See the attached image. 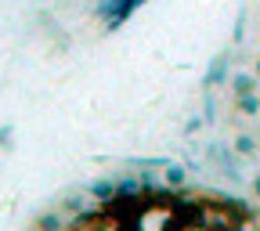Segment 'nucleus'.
<instances>
[{
	"mask_svg": "<svg viewBox=\"0 0 260 231\" xmlns=\"http://www.w3.org/2000/svg\"><path fill=\"white\" fill-rule=\"evenodd\" d=\"M220 83H228V51L217 54V58L210 61V69L203 73V90H213V87H220Z\"/></svg>",
	"mask_w": 260,
	"mask_h": 231,
	"instance_id": "nucleus-1",
	"label": "nucleus"
},
{
	"mask_svg": "<svg viewBox=\"0 0 260 231\" xmlns=\"http://www.w3.org/2000/svg\"><path fill=\"white\" fill-rule=\"evenodd\" d=\"M141 4H145V0H123V8H119V11H112V15L105 18V25H109V29H119L130 15H134V11L141 8Z\"/></svg>",
	"mask_w": 260,
	"mask_h": 231,
	"instance_id": "nucleus-2",
	"label": "nucleus"
},
{
	"mask_svg": "<svg viewBox=\"0 0 260 231\" xmlns=\"http://www.w3.org/2000/svg\"><path fill=\"white\" fill-rule=\"evenodd\" d=\"M256 83H260L256 73H235V76H232V90H235V97H239V94H253Z\"/></svg>",
	"mask_w": 260,
	"mask_h": 231,
	"instance_id": "nucleus-3",
	"label": "nucleus"
},
{
	"mask_svg": "<svg viewBox=\"0 0 260 231\" xmlns=\"http://www.w3.org/2000/svg\"><path fill=\"white\" fill-rule=\"evenodd\" d=\"M235 109H239L246 119L260 116V94H256V90H253V94H239V97H235Z\"/></svg>",
	"mask_w": 260,
	"mask_h": 231,
	"instance_id": "nucleus-4",
	"label": "nucleus"
},
{
	"mask_svg": "<svg viewBox=\"0 0 260 231\" xmlns=\"http://www.w3.org/2000/svg\"><path fill=\"white\" fill-rule=\"evenodd\" d=\"M162 177H167L170 188H181V184L188 181V170L181 167V162H162Z\"/></svg>",
	"mask_w": 260,
	"mask_h": 231,
	"instance_id": "nucleus-5",
	"label": "nucleus"
},
{
	"mask_svg": "<svg viewBox=\"0 0 260 231\" xmlns=\"http://www.w3.org/2000/svg\"><path fill=\"white\" fill-rule=\"evenodd\" d=\"M94 199H116V191H119V184L116 181H94L90 188H87Z\"/></svg>",
	"mask_w": 260,
	"mask_h": 231,
	"instance_id": "nucleus-6",
	"label": "nucleus"
},
{
	"mask_svg": "<svg viewBox=\"0 0 260 231\" xmlns=\"http://www.w3.org/2000/svg\"><path fill=\"white\" fill-rule=\"evenodd\" d=\"M235 152L239 155H256V138L253 134H239L235 138Z\"/></svg>",
	"mask_w": 260,
	"mask_h": 231,
	"instance_id": "nucleus-7",
	"label": "nucleus"
},
{
	"mask_svg": "<svg viewBox=\"0 0 260 231\" xmlns=\"http://www.w3.org/2000/svg\"><path fill=\"white\" fill-rule=\"evenodd\" d=\"M203 123H206V116H191V119L184 123V134L191 138V134H195V130H203Z\"/></svg>",
	"mask_w": 260,
	"mask_h": 231,
	"instance_id": "nucleus-8",
	"label": "nucleus"
},
{
	"mask_svg": "<svg viewBox=\"0 0 260 231\" xmlns=\"http://www.w3.org/2000/svg\"><path fill=\"white\" fill-rule=\"evenodd\" d=\"M37 227H61V217H58V213H44V217L37 220Z\"/></svg>",
	"mask_w": 260,
	"mask_h": 231,
	"instance_id": "nucleus-9",
	"label": "nucleus"
},
{
	"mask_svg": "<svg viewBox=\"0 0 260 231\" xmlns=\"http://www.w3.org/2000/svg\"><path fill=\"white\" fill-rule=\"evenodd\" d=\"M11 134H15L11 126H0V145H4V148H11Z\"/></svg>",
	"mask_w": 260,
	"mask_h": 231,
	"instance_id": "nucleus-10",
	"label": "nucleus"
},
{
	"mask_svg": "<svg viewBox=\"0 0 260 231\" xmlns=\"http://www.w3.org/2000/svg\"><path fill=\"white\" fill-rule=\"evenodd\" d=\"M242 32H246V11H242V15H239V25H235V44H239V40H242Z\"/></svg>",
	"mask_w": 260,
	"mask_h": 231,
	"instance_id": "nucleus-11",
	"label": "nucleus"
},
{
	"mask_svg": "<svg viewBox=\"0 0 260 231\" xmlns=\"http://www.w3.org/2000/svg\"><path fill=\"white\" fill-rule=\"evenodd\" d=\"M253 195L260 199V170H256V177H253Z\"/></svg>",
	"mask_w": 260,
	"mask_h": 231,
	"instance_id": "nucleus-12",
	"label": "nucleus"
},
{
	"mask_svg": "<svg viewBox=\"0 0 260 231\" xmlns=\"http://www.w3.org/2000/svg\"><path fill=\"white\" fill-rule=\"evenodd\" d=\"M256 76H260V58H256Z\"/></svg>",
	"mask_w": 260,
	"mask_h": 231,
	"instance_id": "nucleus-13",
	"label": "nucleus"
}]
</instances>
